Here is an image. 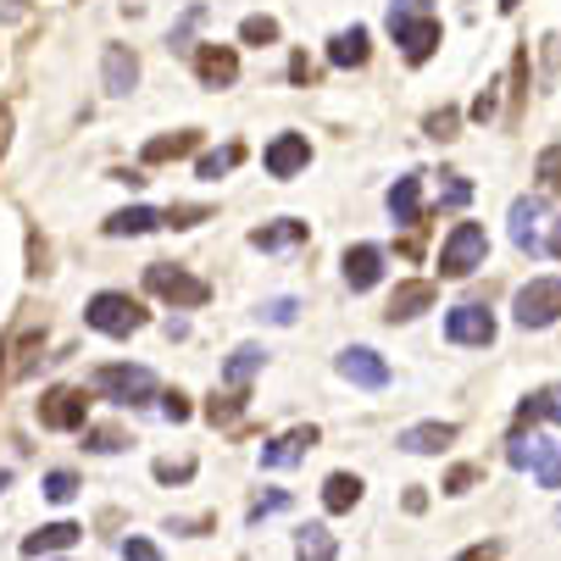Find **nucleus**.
Listing matches in <instances>:
<instances>
[{"instance_id": "nucleus-14", "label": "nucleus", "mask_w": 561, "mask_h": 561, "mask_svg": "<svg viewBox=\"0 0 561 561\" xmlns=\"http://www.w3.org/2000/svg\"><path fill=\"white\" fill-rule=\"evenodd\" d=\"M407 456H439L445 445H456V423H417V428H407L394 439Z\"/></svg>"}, {"instance_id": "nucleus-22", "label": "nucleus", "mask_w": 561, "mask_h": 561, "mask_svg": "<svg viewBox=\"0 0 561 561\" xmlns=\"http://www.w3.org/2000/svg\"><path fill=\"white\" fill-rule=\"evenodd\" d=\"M300 239H306V222L300 217H278L267 228H251V245L256 251H284V245H300Z\"/></svg>"}, {"instance_id": "nucleus-51", "label": "nucleus", "mask_w": 561, "mask_h": 561, "mask_svg": "<svg viewBox=\"0 0 561 561\" xmlns=\"http://www.w3.org/2000/svg\"><path fill=\"white\" fill-rule=\"evenodd\" d=\"M7 490H12V472H7V467H0V495H7Z\"/></svg>"}, {"instance_id": "nucleus-28", "label": "nucleus", "mask_w": 561, "mask_h": 561, "mask_svg": "<svg viewBox=\"0 0 561 561\" xmlns=\"http://www.w3.org/2000/svg\"><path fill=\"white\" fill-rule=\"evenodd\" d=\"M478 484H484V467H478V461H461V467L445 472V495H467V490H478Z\"/></svg>"}, {"instance_id": "nucleus-10", "label": "nucleus", "mask_w": 561, "mask_h": 561, "mask_svg": "<svg viewBox=\"0 0 561 561\" xmlns=\"http://www.w3.org/2000/svg\"><path fill=\"white\" fill-rule=\"evenodd\" d=\"M195 72H201L206 90L239 84V56H233V45H201V50H195Z\"/></svg>"}, {"instance_id": "nucleus-39", "label": "nucleus", "mask_w": 561, "mask_h": 561, "mask_svg": "<svg viewBox=\"0 0 561 561\" xmlns=\"http://www.w3.org/2000/svg\"><path fill=\"white\" fill-rule=\"evenodd\" d=\"M534 472H539V484H545V490H561V445H550V456H545Z\"/></svg>"}, {"instance_id": "nucleus-24", "label": "nucleus", "mask_w": 561, "mask_h": 561, "mask_svg": "<svg viewBox=\"0 0 561 561\" xmlns=\"http://www.w3.org/2000/svg\"><path fill=\"white\" fill-rule=\"evenodd\" d=\"M150 228H162V211H150V206H128V211H112V217H106V233H112V239L150 233Z\"/></svg>"}, {"instance_id": "nucleus-41", "label": "nucleus", "mask_w": 561, "mask_h": 561, "mask_svg": "<svg viewBox=\"0 0 561 561\" xmlns=\"http://www.w3.org/2000/svg\"><path fill=\"white\" fill-rule=\"evenodd\" d=\"M495 101H501V78H495V84H484V95L472 101V123H490L495 117Z\"/></svg>"}, {"instance_id": "nucleus-23", "label": "nucleus", "mask_w": 561, "mask_h": 561, "mask_svg": "<svg viewBox=\"0 0 561 561\" xmlns=\"http://www.w3.org/2000/svg\"><path fill=\"white\" fill-rule=\"evenodd\" d=\"M323 506L340 517V512H351V506H362V478L356 472H329L323 478Z\"/></svg>"}, {"instance_id": "nucleus-32", "label": "nucleus", "mask_w": 561, "mask_h": 561, "mask_svg": "<svg viewBox=\"0 0 561 561\" xmlns=\"http://www.w3.org/2000/svg\"><path fill=\"white\" fill-rule=\"evenodd\" d=\"M512 84H517V90H512V123H517V117H523V95H528V50L512 56Z\"/></svg>"}, {"instance_id": "nucleus-47", "label": "nucleus", "mask_w": 561, "mask_h": 561, "mask_svg": "<svg viewBox=\"0 0 561 561\" xmlns=\"http://www.w3.org/2000/svg\"><path fill=\"white\" fill-rule=\"evenodd\" d=\"M539 412H545L550 423H561V383H556V389H539Z\"/></svg>"}, {"instance_id": "nucleus-16", "label": "nucleus", "mask_w": 561, "mask_h": 561, "mask_svg": "<svg viewBox=\"0 0 561 561\" xmlns=\"http://www.w3.org/2000/svg\"><path fill=\"white\" fill-rule=\"evenodd\" d=\"M389 217H394L400 228H417V217H423V179H417V173L394 179V190H389Z\"/></svg>"}, {"instance_id": "nucleus-20", "label": "nucleus", "mask_w": 561, "mask_h": 561, "mask_svg": "<svg viewBox=\"0 0 561 561\" xmlns=\"http://www.w3.org/2000/svg\"><path fill=\"white\" fill-rule=\"evenodd\" d=\"M512 245L539 256L545 239H539V201H512Z\"/></svg>"}, {"instance_id": "nucleus-53", "label": "nucleus", "mask_w": 561, "mask_h": 561, "mask_svg": "<svg viewBox=\"0 0 561 561\" xmlns=\"http://www.w3.org/2000/svg\"><path fill=\"white\" fill-rule=\"evenodd\" d=\"M556 523H561V512H556Z\"/></svg>"}, {"instance_id": "nucleus-26", "label": "nucleus", "mask_w": 561, "mask_h": 561, "mask_svg": "<svg viewBox=\"0 0 561 561\" xmlns=\"http://www.w3.org/2000/svg\"><path fill=\"white\" fill-rule=\"evenodd\" d=\"M239 162H245V145H222V150H206V156H201V168H195V173H201L206 184H217V179L233 173Z\"/></svg>"}, {"instance_id": "nucleus-1", "label": "nucleus", "mask_w": 561, "mask_h": 561, "mask_svg": "<svg viewBox=\"0 0 561 561\" xmlns=\"http://www.w3.org/2000/svg\"><path fill=\"white\" fill-rule=\"evenodd\" d=\"M389 34H394L400 50H407V61H428L445 39L439 18L428 12V0H389Z\"/></svg>"}, {"instance_id": "nucleus-38", "label": "nucleus", "mask_w": 561, "mask_h": 561, "mask_svg": "<svg viewBox=\"0 0 561 561\" xmlns=\"http://www.w3.org/2000/svg\"><path fill=\"white\" fill-rule=\"evenodd\" d=\"M206 217H211L206 206H168V211H162L168 228H195V222H206Z\"/></svg>"}, {"instance_id": "nucleus-54", "label": "nucleus", "mask_w": 561, "mask_h": 561, "mask_svg": "<svg viewBox=\"0 0 561 561\" xmlns=\"http://www.w3.org/2000/svg\"><path fill=\"white\" fill-rule=\"evenodd\" d=\"M0 356H7V351H0Z\"/></svg>"}, {"instance_id": "nucleus-11", "label": "nucleus", "mask_w": 561, "mask_h": 561, "mask_svg": "<svg viewBox=\"0 0 561 561\" xmlns=\"http://www.w3.org/2000/svg\"><path fill=\"white\" fill-rule=\"evenodd\" d=\"M306 162H311L306 134H278L267 145V179H295V173H306Z\"/></svg>"}, {"instance_id": "nucleus-43", "label": "nucleus", "mask_w": 561, "mask_h": 561, "mask_svg": "<svg viewBox=\"0 0 561 561\" xmlns=\"http://www.w3.org/2000/svg\"><path fill=\"white\" fill-rule=\"evenodd\" d=\"M123 561H162V550H156L150 539H134V534H128V539H123Z\"/></svg>"}, {"instance_id": "nucleus-13", "label": "nucleus", "mask_w": 561, "mask_h": 561, "mask_svg": "<svg viewBox=\"0 0 561 561\" xmlns=\"http://www.w3.org/2000/svg\"><path fill=\"white\" fill-rule=\"evenodd\" d=\"M311 445H317V428H311V423H306V428H289V434H278L273 445H262V467H267V472L295 467V461H306Z\"/></svg>"}, {"instance_id": "nucleus-25", "label": "nucleus", "mask_w": 561, "mask_h": 561, "mask_svg": "<svg viewBox=\"0 0 561 561\" xmlns=\"http://www.w3.org/2000/svg\"><path fill=\"white\" fill-rule=\"evenodd\" d=\"M262 362H267V351L262 345H239L233 356H228V367H222V378L233 383V389H245L256 373H262Z\"/></svg>"}, {"instance_id": "nucleus-17", "label": "nucleus", "mask_w": 561, "mask_h": 561, "mask_svg": "<svg viewBox=\"0 0 561 561\" xmlns=\"http://www.w3.org/2000/svg\"><path fill=\"white\" fill-rule=\"evenodd\" d=\"M78 539H84V528H78V523H45L39 534L23 539V556H56V550H72Z\"/></svg>"}, {"instance_id": "nucleus-6", "label": "nucleus", "mask_w": 561, "mask_h": 561, "mask_svg": "<svg viewBox=\"0 0 561 561\" xmlns=\"http://www.w3.org/2000/svg\"><path fill=\"white\" fill-rule=\"evenodd\" d=\"M39 428H56V434H72V428H84L90 423V394L84 389H72V383H56L39 394Z\"/></svg>"}, {"instance_id": "nucleus-21", "label": "nucleus", "mask_w": 561, "mask_h": 561, "mask_svg": "<svg viewBox=\"0 0 561 561\" xmlns=\"http://www.w3.org/2000/svg\"><path fill=\"white\" fill-rule=\"evenodd\" d=\"M367 56H373V45H367V28L362 23H351L345 34L329 39V61L334 67H367Z\"/></svg>"}, {"instance_id": "nucleus-7", "label": "nucleus", "mask_w": 561, "mask_h": 561, "mask_svg": "<svg viewBox=\"0 0 561 561\" xmlns=\"http://www.w3.org/2000/svg\"><path fill=\"white\" fill-rule=\"evenodd\" d=\"M512 311H517L523 329H550L556 317H561V278H528V284L517 289Z\"/></svg>"}, {"instance_id": "nucleus-30", "label": "nucleus", "mask_w": 561, "mask_h": 561, "mask_svg": "<svg viewBox=\"0 0 561 561\" xmlns=\"http://www.w3.org/2000/svg\"><path fill=\"white\" fill-rule=\"evenodd\" d=\"M239 39H245V45H273L278 39V18H245V23H239Z\"/></svg>"}, {"instance_id": "nucleus-44", "label": "nucleus", "mask_w": 561, "mask_h": 561, "mask_svg": "<svg viewBox=\"0 0 561 561\" xmlns=\"http://www.w3.org/2000/svg\"><path fill=\"white\" fill-rule=\"evenodd\" d=\"M156 400H162V417H168V423H190V400H184L179 389H173V394H156Z\"/></svg>"}, {"instance_id": "nucleus-46", "label": "nucleus", "mask_w": 561, "mask_h": 561, "mask_svg": "<svg viewBox=\"0 0 561 561\" xmlns=\"http://www.w3.org/2000/svg\"><path fill=\"white\" fill-rule=\"evenodd\" d=\"M423 128H428V134H434V139H456V112H450V106H445V112H434V117H428V123H423Z\"/></svg>"}, {"instance_id": "nucleus-49", "label": "nucleus", "mask_w": 561, "mask_h": 561, "mask_svg": "<svg viewBox=\"0 0 561 561\" xmlns=\"http://www.w3.org/2000/svg\"><path fill=\"white\" fill-rule=\"evenodd\" d=\"M423 506H428V495H423V490H407V512H412V517H417V512H423Z\"/></svg>"}, {"instance_id": "nucleus-40", "label": "nucleus", "mask_w": 561, "mask_h": 561, "mask_svg": "<svg viewBox=\"0 0 561 561\" xmlns=\"http://www.w3.org/2000/svg\"><path fill=\"white\" fill-rule=\"evenodd\" d=\"M501 550H506L501 539H484V545H467V550H456L450 561H501Z\"/></svg>"}, {"instance_id": "nucleus-35", "label": "nucleus", "mask_w": 561, "mask_h": 561, "mask_svg": "<svg viewBox=\"0 0 561 561\" xmlns=\"http://www.w3.org/2000/svg\"><path fill=\"white\" fill-rule=\"evenodd\" d=\"M278 512H289V495H284V490H273V495H262V501H256V506L245 512V523L256 528L262 517H278Z\"/></svg>"}, {"instance_id": "nucleus-29", "label": "nucleus", "mask_w": 561, "mask_h": 561, "mask_svg": "<svg viewBox=\"0 0 561 561\" xmlns=\"http://www.w3.org/2000/svg\"><path fill=\"white\" fill-rule=\"evenodd\" d=\"M534 179H539V190H561V145H545V150H539Z\"/></svg>"}, {"instance_id": "nucleus-50", "label": "nucleus", "mask_w": 561, "mask_h": 561, "mask_svg": "<svg viewBox=\"0 0 561 561\" xmlns=\"http://www.w3.org/2000/svg\"><path fill=\"white\" fill-rule=\"evenodd\" d=\"M550 256L561 262V222H556V233H550Z\"/></svg>"}, {"instance_id": "nucleus-27", "label": "nucleus", "mask_w": 561, "mask_h": 561, "mask_svg": "<svg viewBox=\"0 0 561 561\" xmlns=\"http://www.w3.org/2000/svg\"><path fill=\"white\" fill-rule=\"evenodd\" d=\"M195 150V128H184V134H162V139H150L145 145V162H179V156H190Z\"/></svg>"}, {"instance_id": "nucleus-19", "label": "nucleus", "mask_w": 561, "mask_h": 561, "mask_svg": "<svg viewBox=\"0 0 561 561\" xmlns=\"http://www.w3.org/2000/svg\"><path fill=\"white\" fill-rule=\"evenodd\" d=\"M139 84V56L128 45H112L106 50V95H134Z\"/></svg>"}, {"instance_id": "nucleus-42", "label": "nucleus", "mask_w": 561, "mask_h": 561, "mask_svg": "<svg viewBox=\"0 0 561 561\" xmlns=\"http://www.w3.org/2000/svg\"><path fill=\"white\" fill-rule=\"evenodd\" d=\"M123 445H128V439H123L117 428H90V450H95V456H112V450H123Z\"/></svg>"}, {"instance_id": "nucleus-4", "label": "nucleus", "mask_w": 561, "mask_h": 561, "mask_svg": "<svg viewBox=\"0 0 561 561\" xmlns=\"http://www.w3.org/2000/svg\"><path fill=\"white\" fill-rule=\"evenodd\" d=\"M84 323L95 334H112V340H128L134 329H145V306L123 289H101L90 306H84Z\"/></svg>"}, {"instance_id": "nucleus-52", "label": "nucleus", "mask_w": 561, "mask_h": 561, "mask_svg": "<svg viewBox=\"0 0 561 561\" xmlns=\"http://www.w3.org/2000/svg\"><path fill=\"white\" fill-rule=\"evenodd\" d=\"M523 7V0H501V12H517Z\"/></svg>"}, {"instance_id": "nucleus-8", "label": "nucleus", "mask_w": 561, "mask_h": 561, "mask_svg": "<svg viewBox=\"0 0 561 561\" xmlns=\"http://www.w3.org/2000/svg\"><path fill=\"white\" fill-rule=\"evenodd\" d=\"M445 340L450 345H478V351H484V345H495V317H490V306H450L445 311Z\"/></svg>"}, {"instance_id": "nucleus-12", "label": "nucleus", "mask_w": 561, "mask_h": 561, "mask_svg": "<svg viewBox=\"0 0 561 561\" xmlns=\"http://www.w3.org/2000/svg\"><path fill=\"white\" fill-rule=\"evenodd\" d=\"M439 300V289L428 284V278H412V284H394V295H389V323H412V317H423L428 306Z\"/></svg>"}, {"instance_id": "nucleus-15", "label": "nucleus", "mask_w": 561, "mask_h": 561, "mask_svg": "<svg viewBox=\"0 0 561 561\" xmlns=\"http://www.w3.org/2000/svg\"><path fill=\"white\" fill-rule=\"evenodd\" d=\"M383 278V251L378 245H351L345 251V284L362 295V289H373Z\"/></svg>"}, {"instance_id": "nucleus-5", "label": "nucleus", "mask_w": 561, "mask_h": 561, "mask_svg": "<svg viewBox=\"0 0 561 561\" xmlns=\"http://www.w3.org/2000/svg\"><path fill=\"white\" fill-rule=\"evenodd\" d=\"M484 256H490L484 228H478V222H456L445 233V245H439V278H467L472 267H484Z\"/></svg>"}, {"instance_id": "nucleus-31", "label": "nucleus", "mask_w": 561, "mask_h": 561, "mask_svg": "<svg viewBox=\"0 0 561 561\" xmlns=\"http://www.w3.org/2000/svg\"><path fill=\"white\" fill-rule=\"evenodd\" d=\"M239 412H245V394H239V389H233V394H222V400H217V394L206 400V417H211L217 428H222V423H233Z\"/></svg>"}, {"instance_id": "nucleus-33", "label": "nucleus", "mask_w": 561, "mask_h": 561, "mask_svg": "<svg viewBox=\"0 0 561 561\" xmlns=\"http://www.w3.org/2000/svg\"><path fill=\"white\" fill-rule=\"evenodd\" d=\"M72 495H78V478H72V472H50V478H45V501L67 506Z\"/></svg>"}, {"instance_id": "nucleus-37", "label": "nucleus", "mask_w": 561, "mask_h": 561, "mask_svg": "<svg viewBox=\"0 0 561 561\" xmlns=\"http://www.w3.org/2000/svg\"><path fill=\"white\" fill-rule=\"evenodd\" d=\"M295 311H300V306H295L289 295H278V300H267V306H262L256 317H267V323H278V329H289V323H295Z\"/></svg>"}, {"instance_id": "nucleus-45", "label": "nucleus", "mask_w": 561, "mask_h": 561, "mask_svg": "<svg viewBox=\"0 0 561 561\" xmlns=\"http://www.w3.org/2000/svg\"><path fill=\"white\" fill-rule=\"evenodd\" d=\"M201 18H206V12H201V7H190V12H184V23L173 28V39H168V45H173V50H184V45H190V34L201 28Z\"/></svg>"}, {"instance_id": "nucleus-18", "label": "nucleus", "mask_w": 561, "mask_h": 561, "mask_svg": "<svg viewBox=\"0 0 561 561\" xmlns=\"http://www.w3.org/2000/svg\"><path fill=\"white\" fill-rule=\"evenodd\" d=\"M295 561H340V539L323 523L295 528Z\"/></svg>"}, {"instance_id": "nucleus-36", "label": "nucleus", "mask_w": 561, "mask_h": 561, "mask_svg": "<svg viewBox=\"0 0 561 561\" xmlns=\"http://www.w3.org/2000/svg\"><path fill=\"white\" fill-rule=\"evenodd\" d=\"M195 461H156V484H190Z\"/></svg>"}, {"instance_id": "nucleus-48", "label": "nucleus", "mask_w": 561, "mask_h": 561, "mask_svg": "<svg viewBox=\"0 0 561 561\" xmlns=\"http://www.w3.org/2000/svg\"><path fill=\"white\" fill-rule=\"evenodd\" d=\"M289 78H295V84H311V61L295 56V61H289Z\"/></svg>"}, {"instance_id": "nucleus-34", "label": "nucleus", "mask_w": 561, "mask_h": 561, "mask_svg": "<svg viewBox=\"0 0 561 561\" xmlns=\"http://www.w3.org/2000/svg\"><path fill=\"white\" fill-rule=\"evenodd\" d=\"M445 179H450V184L439 190V206H445V211H456V206H467V201H472V184H467L461 173H445Z\"/></svg>"}, {"instance_id": "nucleus-2", "label": "nucleus", "mask_w": 561, "mask_h": 561, "mask_svg": "<svg viewBox=\"0 0 561 561\" xmlns=\"http://www.w3.org/2000/svg\"><path fill=\"white\" fill-rule=\"evenodd\" d=\"M90 383H95V394L117 400V407H145V400L162 394V383H156L150 367H128V362H106V367H95Z\"/></svg>"}, {"instance_id": "nucleus-9", "label": "nucleus", "mask_w": 561, "mask_h": 561, "mask_svg": "<svg viewBox=\"0 0 561 561\" xmlns=\"http://www.w3.org/2000/svg\"><path fill=\"white\" fill-rule=\"evenodd\" d=\"M334 367H340V378L356 383V389H383V383H389V362H383L378 351H367V345H345Z\"/></svg>"}, {"instance_id": "nucleus-3", "label": "nucleus", "mask_w": 561, "mask_h": 561, "mask_svg": "<svg viewBox=\"0 0 561 561\" xmlns=\"http://www.w3.org/2000/svg\"><path fill=\"white\" fill-rule=\"evenodd\" d=\"M145 289H150L156 300L179 306V311H195V306L211 300V284L195 278V273H184V267H173V262H150V267H145Z\"/></svg>"}]
</instances>
